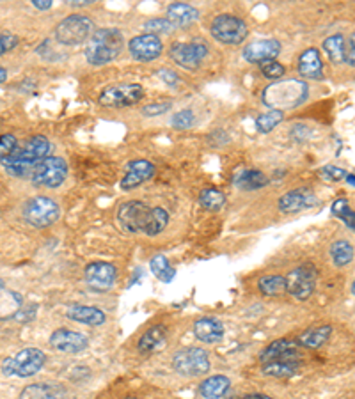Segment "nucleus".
Segmentation results:
<instances>
[{"label": "nucleus", "mask_w": 355, "mask_h": 399, "mask_svg": "<svg viewBox=\"0 0 355 399\" xmlns=\"http://www.w3.org/2000/svg\"><path fill=\"white\" fill-rule=\"evenodd\" d=\"M53 146L45 135H34L23 144H18L9 157L2 158L0 164L9 176L14 178H31L32 170L38 167L45 158L50 157Z\"/></svg>", "instance_id": "1"}, {"label": "nucleus", "mask_w": 355, "mask_h": 399, "mask_svg": "<svg viewBox=\"0 0 355 399\" xmlns=\"http://www.w3.org/2000/svg\"><path fill=\"white\" fill-rule=\"evenodd\" d=\"M308 96L309 87L302 80H278V82L270 83L269 87H265V91L261 92V101L270 110L284 112V110L300 107L308 100Z\"/></svg>", "instance_id": "2"}, {"label": "nucleus", "mask_w": 355, "mask_h": 399, "mask_svg": "<svg viewBox=\"0 0 355 399\" xmlns=\"http://www.w3.org/2000/svg\"><path fill=\"white\" fill-rule=\"evenodd\" d=\"M125 48V38L119 29L105 27L93 32V36L87 41L86 59L93 66H105L108 62L116 61L121 55Z\"/></svg>", "instance_id": "3"}, {"label": "nucleus", "mask_w": 355, "mask_h": 399, "mask_svg": "<svg viewBox=\"0 0 355 399\" xmlns=\"http://www.w3.org/2000/svg\"><path fill=\"white\" fill-rule=\"evenodd\" d=\"M45 362H47V355L39 348H25L22 352H18L16 355L8 357L2 362V373L5 376L18 378L34 376L43 369Z\"/></svg>", "instance_id": "4"}, {"label": "nucleus", "mask_w": 355, "mask_h": 399, "mask_svg": "<svg viewBox=\"0 0 355 399\" xmlns=\"http://www.w3.org/2000/svg\"><path fill=\"white\" fill-rule=\"evenodd\" d=\"M93 31H95V23L91 18L75 13L57 23L56 40L66 47H77L89 41Z\"/></svg>", "instance_id": "5"}, {"label": "nucleus", "mask_w": 355, "mask_h": 399, "mask_svg": "<svg viewBox=\"0 0 355 399\" xmlns=\"http://www.w3.org/2000/svg\"><path fill=\"white\" fill-rule=\"evenodd\" d=\"M173 368L178 374H183V376H203L210 371V355L203 348H182L174 353Z\"/></svg>", "instance_id": "6"}, {"label": "nucleus", "mask_w": 355, "mask_h": 399, "mask_svg": "<svg viewBox=\"0 0 355 399\" xmlns=\"http://www.w3.org/2000/svg\"><path fill=\"white\" fill-rule=\"evenodd\" d=\"M59 215H61V208L50 197H32L23 204V218L27 224H31L32 227H38V229L56 224L59 220Z\"/></svg>", "instance_id": "7"}, {"label": "nucleus", "mask_w": 355, "mask_h": 399, "mask_svg": "<svg viewBox=\"0 0 355 399\" xmlns=\"http://www.w3.org/2000/svg\"><path fill=\"white\" fill-rule=\"evenodd\" d=\"M213 40L224 44H240L249 34L247 23L234 14H219L210 27Z\"/></svg>", "instance_id": "8"}, {"label": "nucleus", "mask_w": 355, "mask_h": 399, "mask_svg": "<svg viewBox=\"0 0 355 399\" xmlns=\"http://www.w3.org/2000/svg\"><path fill=\"white\" fill-rule=\"evenodd\" d=\"M68 178V164L61 157H48L32 170L31 181L36 187L57 188Z\"/></svg>", "instance_id": "9"}, {"label": "nucleus", "mask_w": 355, "mask_h": 399, "mask_svg": "<svg viewBox=\"0 0 355 399\" xmlns=\"http://www.w3.org/2000/svg\"><path fill=\"white\" fill-rule=\"evenodd\" d=\"M151 215V206L143 201H128L117 208V224L132 235L144 233Z\"/></svg>", "instance_id": "10"}, {"label": "nucleus", "mask_w": 355, "mask_h": 399, "mask_svg": "<svg viewBox=\"0 0 355 399\" xmlns=\"http://www.w3.org/2000/svg\"><path fill=\"white\" fill-rule=\"evenodd\" d=\"M286 291L293 296L295 300L304 302L313 295L315 286H317L318 270L317 266L311 263L299 266V268L291 270L290 274L286 275Z\"/></svg>", "instance_id": "11"}, {"label": "nucleus", "mask_w": 355, "mask_h": 399, "mask_svg": "<svg viewBox=\"0 0 355 399\" xmlns=\"http://www.w3.org/2000/svg\"><path fill=\"white\" fill-rule=\"evenodd\" d=\"M144 98V89L139 83H119L105 89L100 94V105L107 109H125Z\"/></svg>", "instance_id": "12"}, {"label": "nucleus", "mask_w": 355, "mask_h": 399, "mask_svg": "<svg viewBox=\"0 0 355 399\" xmlns=\"http://www.w3.org/2000/svg\"><path fill=\"white\" fill-rule=\"evenodd\" d=\"M84 277H86L87 286L93 291L105 293V291L112 289L114 282L117 279V270L116 266L105 263V261H93L86 266Z\"/></svg>", "instance_id": "13"}, {"label": "nucleus", "mask_w": 355, "mask_h": 399, "mask_svg": "<svg viewBox=\"0 0 355 399\" xmlns=\"http://www.w3.org/2000/svg\"><path fill=\"white\" fill-rule=\"evenodd\" d=\"M169 55L178 66L185 70H197L203 59L208 55V48L203 43H173Z\"/></svg>", "instance_id": "14"}, {"label": "nucleus", "mask_w": 355, "mask_h": 399, "mask_svg": "<svg viewBox=\"0 0 355 399\" xmlns=\"http://www.w3.org/2000/svg\"><path fill=\"white\" fill-rule=\"evenodd\" d=\"M128 50H130V55L134 57L135 61L139 62H151L156 61L158 57L164 52V43L158 36L153 34H139L132 38L128 41Z\"/></svg>", "instance_id": "15"}, {"label": "nucleus", "mask_w": 355, "mask_h": 399, "mask_svg": "<svg viewBox=\"0 0 355 399\" xmlns=\"http://www.w3.org/2000/svg\"><path fill=\"white\" fill-rule=\"evenodd\" d=\"M155 172L156 169L151 162L143 160V158H140V160L128 162L125 167V176H123L119 187L125 192L135 190V188H139L143 183L149 181V179L155 176Z\"/></svg>", "instance_id": "16"}, {"label": "nucleus", "mask_w": 355, "mask_h": 399, "mask_svg": "<svg viewBox=\"0 0 355 399\" xmlns=\"http://www.w3.org/2000/svg\"><path fill=\"white\" fill-rule=\"evenodd\" d=\"M317 194L309 188H295V190L286 192L284 196L279 199L278 208L281 213H299L304 209H311L318 206Z\"/></svg>", "instance_id": "17"}, {"label": "nucleus", "mask_w": 355, "mask_h": 399, "mask_svg": "<svg viewBox=\"0 0 355 399\" xmlns=\"http://www.w3.org/2000/svg\"><path fill=\"white\" fill-rule=\"evenodd\" d=\"M50 346L61 353H80L89 346V339L75 330L57 329L50 335Z\"/></svg>", "instance_id": "18"}, {"label": "nucleus", "mask_w": 355, "mask_h": 399, "mask_svg": "<svg viewBox=\"0 0 355 399\" xmlns=\"http://www.w3.org/2000/svg\"><path fill=\"white\" fill-rule=\"evenodd\" d=\"M281 53V43L278 40L252 41L243 48V59L251 64H263L267 61H276Z\"/></svg>", "instance_id": "19"}, {"label": "nucleus", "mask_w": 355, "mask_h": 399, "mask_svg": "<svg viewBox=\"0 0 355 399\" xmlns=\"http://www.w3.org/2000/svg\"><path fill=\"white\" fill-rule=\"evenodd\" d=\"M195 339H199L201 343L206 344H217L221 343L224 337V325L217 318L204 316L195 321L192 326Z\"/></svg>", "instance_id": "20"}, {"label": "nucleus", "mask_w": 355, "mask_h": 399, "mask_svg": "<svg viewBox=\"0 0 355 399\" xmlns=\"http://www.w3.org/2000/svg\"><path fill=\"white\" fill-rule=\"evenodd\" d=\"M300 77L309 80H320L323 77V59L317 48H308L300 53L299 64H297Z\"/></svg>", "instance_id": "21"}, {"label": "nucleus", "mask_w": 355, "mask_h": 399, "mask_svg": "<svg viewBox=\"0 0 355 399\" xmlns=\"http://www.w3.org/2000/svg\"><path fill=\"white\" fill-rule=\"evenodd\" d=\"M300 359L299 353L288 357H281V359L270 360L261 365V373L272 378H288L295 374L300 369Z\"/></svg>", "instance_id": "22"}, {"label": "nucleus", "mask_w": 355, "mask_h": 399, "mask_svg": "<svg viewBox=\"0 0 355 399\" xmlns=\"http://www.w3.org/2000/svg\"><path fill=\"white\" fill-rule=\"evenodd\" d=\"M66 318L75 323H84V325L100 326L107 321V316L101 309L89 307V305H71L66 311Z\"/></svg>", "instance_id": "23"}, {"label": "nucleus", "mask_w": 355, "mask_h": 399, "mask_svg": "<svg viewBox=\"0 0 355 399\" xmlns=\"http://www.w3.org/2000/svg\"><path fill=\"white\" fill-rule=\"evenodd\" d=\"M167 20L173 23L176 29L180 27H188L199 20V11L191 4H183V2H174L167 8Z\"/></svg>", "instance_id": "24"}, {"label": "nucleus", "mask_w": 355, "mask_h": 399, "mask_svg": "<svg viewBox=\"0 0 355 399\" xmlns=\"http://www.w3.org/2000/svg\"><path fill=\"white\" fill-rule=\"evenodd\" d=\"M231 389V380L224 374L208 376L199 383V396L203 399H222Z\"/></svg>", "instance_id": "25"}, {"label": "nucleus", "mask_w": 355, "mask_h": 399, "mask_svg": "<svg viewBox=\"0 0 355 399\" xmlns=\"http://www.w3.org/2000/svg\"><path fill=\"white\" fill-rule=\"evenodd\" d=\"M167 341V326L164 325H155L151 329H147L143 335H140L139 343H137V350L139 353H153L156 352L158 348H162Z\"/></svg>", "instance_id": "26"}, {"label": "nucleus", "mask_w": 355, "mask_h": 399, "mask_svg": "<svg viewBox=\"0 0 355 399\" xmlns=\"http://www.w3.org/2000/svg\"><path fill=\"white\" fill-rule=\"evenodd\" d=\"M64 387L41 382L27 385L20 394V399H64Z\"/></svg>", "instance_id": "27"}, {"label": "nucleus", "mask_w": 355, "mask_h": 399, "mask_svg": "<svg viewBox=\"0 0 355 399\" xmlns=\"http://www.w3.org/2000/svg\"><path fill=\"white\" fill-rule=\"evenodd\" d=\"M233 183L240 190H260L269 185V178L258 169H243L234 174Z\"/></svg>", "instance_id": "28"}, {"label": "nucleus", "mask_w": 355, "mask_h": 399, "mask_svg": "<svg viewBox=\"0 0 355 399\" xmlns=\"http://www.w3.org/2000/svg\"><path fill=\"white\" fill-rule=\"evenodd\" d=\"M297 350H299V344L293 339H278V341H273V343H270L269 346L261 350L260 360L265 364V362L281 359V357L295 355V353H299Z\"/></svg>", "instance_id": "29"}, {"label": "nucleus", "mask_w": 355, "mask_h": 399, "mask_svg": "<svg viewBox=\"0 0 355 399\" xmlns=\"http://www.w3.org/2000/svg\"><path fill=\"white\" fill-rule=\"evenodd\" d=\"M330 334H332V326L330 325L313 326V329H308L297 337V344L304 348H309V350H317V348L323 346L329 341Z\"/></svg>", "instance_id": "30"}, {"label": "nucleus", "mask_w": 355, "mask_h": 399, "mask_svg": "<svg viewBox=\"0 0 355 399\" xmlns=\"http://www.w3.org/2000/svg\"><path fill=\"white\" fill-rule=\"evenodd\" d=\"M167 226H169V211L160 206H155V208H151V215H149V222H147L144 235L158 236L160 233H164Z\"/></svg>", "instance_id": "31"}, {"label": "nucleus", "mask_w": 355, "mask_h": 399, "mask_svg": "<svg viewBox=\"0 0 355 399\" xmlns=\"http://www.w3.org/2000/svg\"><path fill=\"white\" fill-rule=\"evenodd\" d=\"M330 257L336 266H347L354 261V245L347 240H338L330 245Z\"/></svg>", "instance_id": "32"}, {"label": "nucleus", "mask_w": 355, "mask_h": 399, "mask_svg": "<svg viewBox=\"0 0 355 399\" xmlns=\"http://www.w3.org/2000/svg\"><path fill=\"white\" fill-rule=\"evenodd\" d=\"M345 38L341 34H334L329 36L327 40L323 41V50L327 52L330 61L334 64H341L345 62Z\"/></svg>", "instance_id": "33"}, {"label": "nucleus", "mask_w": 355, "mask_h": 399, "mask_svg": "<svg viewBox=\"0 0 355 399\" xmlns=\"http://www.w3.org/2000/svg\"><path fill=\"white\" fill-rule=\"evenodd\" d=\"M149 268H151L153 275H155L156 279H160L162 282H171L174 279V275H176V270L171 266L169 259H167L164 254H158V256L153 257V259L149 261Z\"/></svg>", "instance_id": "34"}, {"label": "nucleus", "mask_w": 355, "mask_h": 399, "mask_svg": "<svg viewBox=\"0 0 355 399\" xmlns=\"http://www.w3.org/2000/svg\"><path fill=\"white\" fill-rule=\"evenodd\" d=\"M258 287L267 296L282 295L286 291V279L282 275H265L258 282Z\"/></svg>", "instance_id": "35"}, {"label": "nucleus", "mask_w": 355, "mask_h": 399, "mask_svg": "<svg viewBox=\"0 0 355 399\" xmlns=\"http://www.w3.org/2000/svg\"><path fill=\"white\" fill-rule=\"evenodd\" d=\"M199 204L208 211H219L225 204L224 192L217 190V188H204L199 194Z\"/></svg>", "instance_id": "36"}, {"label": "nucleus", "mask_w": 355, "mask_h": 399, "mask_svg": "<svg viewBox=\"0 0 355 399\" xmlns=\"http://www.w3.org/2000/svg\"><path fill=\"white\" fill-rule=\"evenodd\" d=\"M332 215L336 218H339V220L345 222L350 231L355 229V215H354V209H352L350 203H348V199H345V197H339V199L334 201Z\"/></svg>", "instance_id": "37"}, {"label": "nucleus", "mask_w": 355, "mask_h": 399, "mask_svg": "<svg viewBox=\"0 0 355 399\" xmlns=\"http://www.w3.org/2000/svg\"><path fill=\"white\" fill-rule=\"evenodd\" d=\"M284 119V114L278 112V110H269V112L261 114L256 118V130L260 133H270L278 125H281Z\"/></svg>", "instance_id": "38"}, {"label": "nucleus", "mask_w": 355, "mask_h": 399, "mask_svg": "<svg viewBox=\"0 0 355 399\" xmlns=\"http://www.w3.org/2000/svg\"><path fill=\"white\" fill-rule=\"evenodd\" d=\"M144 29L147 31V34L158 36V38H160V34L169 36L176 31V27H174L167 18H153V20H147V22L144 23Z\"/></svg>", "instance_id": "39"}, {"label": "nucleus", "mask_w": 355, "mask_h": 399, "mask_svg": "<svg viewBox=\"0 0 355 399\" xmlns=\"http://www.w3.org/2000/svg\"><path fill=\"white\" fill-rule=\"evenodd\" d=\"M171 107H173V101L165 100V101H153L149 105H144L140 109V114L146 116V118H156V116H162V114L169 112Z\"/></svg>", "instance_id": "40"}, {"label": "nucleus", "mask_w": 355, "mask_h": 399, "mask_svg": "<svg viewBox=\"0 0 355 399\" xmlns=\"http://www.w3.org/2000/svg\"><path fill=\"white\" fill-rule=\"evenodd\" d=\"M260 68H261V73L270 80L282 79L286 73L284 66L278 61H267V62H263V64H260Z\"/></svg>", "instance_id": "41"}, {"label": "nucleus", "mask_w": 355, "mask_h": 399, "mask_svg": "<svg viewBox=\"0 0 355 399\" xmlns=\"http://www.w3.org/2000/svg\"><path fill=\"white\" fill-rule=\"evenodd\" d=\"M195 121V116L194 112H192L191 109H185V110H180L178 114H174L173 116V126L174 128H178V130H188L192 125H194Z\"/></svg>", "instance_id": "42"}, {"label": "nucleus", "mask_w": 355, "mask_h": 399, "mask_svg": "<svg viewBox=\"0 0 355 399\" xmlns=\"http://www.w3.org/2000/svg\"><path fill=\"white\" fill-rule=\"evenodd\" d=\"M347 170L341 169V167H336V165H325L320 169V176L325 181H341L343 178H347Z\"/></svg>", "instance_id": "43"}, {"label": "nucleus", "mask_w": 355, "mask_h": 399, "mask_svg": "<svg viewBox=\"0 0 355 399\" xmlns=\"http://www.w3.org/2000/svg\"><path fill=\"white\" fill-rule=\"evenodd\" d=\"M16 146H18V140L14 135H11V133L2 135V137H0V160L9 157V155L16 149Z\"/></svg>", "instance_id": "44"}, {"label": "nucleus", "mask_w": 355, "mask_h": 399, "mask_svg": "<svg viewBox=\"0 0 355 399\" xmlns=\"http://www.w3.org/2000/svg\"><path fill=\"white\" fill-rule=\"evenodd\" d=\"M18 44V38L13 34H0V55H4L5 52L13 50Z\"/></svg>", "instance_id": "45"}, {"label": "nucleus", "mask_w": 355, "mask_h": 399, "mask_svg": "<svg viewBox=\"0 0 355 399\" xmlns=\"http://www.w3.org/2000/svg\"><path fill=\"white\" fill-rule=\"evenodd\" d=\"M158 77H160L169 87L180 86V77H178V73H174L173 70H160L158 71Z\"/></svg>", "instance_id": "46"}, {"label": "nucleus", "mask_w": 355, "mask_h": 399, "mask_svg": "<svg viewBox=\"0 0 355 399\" xmlns=\"http://www.w3.org/2000/svg\"><path fill=\"white\" fill-rule=\"evenodd\" d=\"M354 34H350V38H348V44H345V62H347L348 66H352L354 68L355 64V53H354Z\"/></svg>", "instance_id": "47"}, {"label": "nucleus", "mask_w": 355, "mask_h": 399, "mask_svg": "<svg viewBox=\"0 0 355 399\" xmlns=\"http://www.w3.org/2000/svg\"><path fill=\"white\" fill-rule=\"evenodd\" d=\"M32 5H34L36 9L47 11V9L52 8V0H32Z\"/></svg>", "instance_id": "48"}, {"label": "nucleus", "mask_w": 355, "mask_h": 399, "mask_svg": "<svg viewBox=\"0 0 355 399\" xmlns=\"http://www.w3.org/2000/svg\"><path fill=\"white\" fill-rule=\"evenodd\" d=\"M93 4V0H71L70 2V5L71 8H86V5H91Z\"/></svg>", "instance_id": "49"}, {"label": "nucleus", "mask_w": 355, "mask_h": 399, "mask_svg": "<svg viewBox=\"0 0 355 399\" xmlns=\"http://www.w3.org/2000/svg\"><path fill=\"white\" fill-rule=\"evenodd\" d=\"M240 399H273V398H270V396L267 394H247Z\"/></svg>", "instance_id": "50"}, {"label": "nucleus", "mask_w": 355, "mask_h": 399, "mask_svg": "<svg viewBox=\"0 0 355 399\" xmlns=\"http://www.w3.org/2000/svg\"><path fill=\"white\" fill-rule=\"evenodd\" d=\"M8 80V70L0 66V83H4Z\"/></svg>", "instance_id": "51"}, {"label": "nucleus", "mask_w": 355, "mask_h": 399, "mask_svg": "<svg viewBox=\"0 0 355 399\" xmlns=\"http://www.w3.org/2000/svg\"><path fill=\"white\" fill-rule=\"evenodd\" d=\"M347 181H348V185H350V187H354L355 185V176L352 172H348L347 174Z\"/></svg>", "instance_id": "52"}, {"label": "nucleus", "mask_w": 355, "mask_h": 399, "mask_svg": "<svg viewBox=\"0 0 355 399\" xmlns=\"http://www.w3.org/2000/svg\"><path fill=\"white\" fill-rule=\"evenodd\" d=\"M123 399H143V398H137V396H126V398Z\"/></svg>", "instance_id": "53"}, {"label": "nucleus", "mask_w": 355, "mask_h": 399, "mask_svg": "<svg viewBox=\"0 0 355 399\" xmlns=\"http://www.w3.org/2000/svg\"><path fill=\"white\" fill-rule=\"evenodd\" d=\"M2 287H4V282L0 281V289H2Z\"/></svg>", "instance_id": "54"}]
</instances>
